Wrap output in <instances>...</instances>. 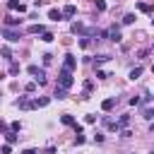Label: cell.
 Masks as SVG:
<instances>
[{"label":"cell","instance_id":"cell-1","mask_svg":"<svg viewBox=\"0 0 154 154\" xmlns=\"http://www.w3.org/2000/svg\"><path fill=\"white\" fill-rule=\"evenodd\" d=\"M72 82H75V79H72V70H65V67H63V70L58 72V87L70 89V87H72Z\"/></svg>","mask_w":154,"mask_h":154},{"label":"cell","instance_id":"cell-2","mask_svg":"<svg viewBox=\"0 0 154 154\" xmlns=\"http://www.w3.org/2000/svg\"><path fill=\"white\" fill-rule=\"evenodd\" d=\"M26 70H29V75H34V79H36L38 84H46V70H43V67H38V65H29Z\"/></svg>","mask_w":154,"mask_h":154},{"label":"cell","instance_id":"cell-3","mask_svg":"<svg viewBox=\"0 0 154 154\" xmlns=\"http://www.w3.org/2000/svg\"><path fill=\"white\" fill-rule=\"evenodd\" d=\"M2 36H5L10 43H17L22 34H19V31H14V29H10V26H5V29H2Z\"/></svg>","mask_w":154,"mask_h":154},{"label":"cell","instance_id":"cell-4","mask_svg":"<svg viewBox=\"0 0 154 154\" xmlns=\"http://www.w3.org/2000/svg\"><path fill=\"white\" fill-rule=\"evenodd\" d=\"M63 67H65V70H72V72H75V67H77V58H75L72 53H67V55H65V63H63Z\"/></svg>","mask_w":154,"mask_h":154},{"label":"cell","instance_id":"cell-5","mask_svg":"<svg viewBox=\"0 0 154 154\" xmlns=\"http://www.w3.org/2000/svg\"><path fill=\"white\" fill-rule=\"evenodd\" d=\"M7 7H10V10H14V12H19V14H22V12H26V7H24V2H22V0H10V2H7Z\"/></svg>","mask_w":154,"mask_h":154},{"label":"cell","instance_id":"cell-6","mask_svg":"<svg viewBox=\"0 0 154 154\" xmlns=\"http://www.w3.org/2000/svg\"><path fill=\"white\" fill-rule=\"evenodd\" d=\"M14 106H17V108H34V99L29 101L26 96H22V99H17V101H14Z\"/></svg>","mask_w":154,"mask_h":154},{"label":"cell","instance_id":"cell-7","mask_svg":"<svg viewBox=\"0 0 154 154\" xmlns=\"http://www.w3.org/2000/svg\"><path fill=\"white\" fill-rule=\"evenodd\" d=\"M108 38H111V41H120V38H123V36H120V26L113 24V26L108 29Z\"/></svg>","mask_w":154,"mask_h":154},{"label":"cell","instance_id":"cell-8","mask_svg":"<svg viewBox=\"0 0 154 154\" xmlns=\"http://www.w3.org/2000/svg\"><path fill=\"white\" fill-rule=\"evenodd\" d=\"M75 14H77V7H75V5H65V7H63V17L70 19V17H75Z\"/></svg>","mask_w":154,"mask_h":154},{"label":"cell","instance_id":"cell-9","mask_svg":"<svg viewBox=\"0 0 154 154\" xmlns=\"http://www.w3.org/2000/svg\"><path fill=\"white\" fill-rule=\"evenodd\" d=\"M48 19L60 22V19H63V10H55V7H53V10H48Z\"/></svg>","mask_w":154,"mask_h":154},{"label":"cell","instance_id":"cell-10","mask_svg":"<svg viewBox=\"0 0 154 154\" xmlns=\"http://www.w3.org/2000/svg\"><path fill=\"white\" fill-rule=\"evenodd\" d=\"M48 96H41V99H34V108H43V106H48Z\"/></svg>","mask_w":154,"mask_h":154},{"label":"cell","instance_id":"cell-11","mask_svg":"<svg viewBox=\"0 0 154 154\" xmlns=\"http://www.w3.org/2000/svg\"><path fill=\"white\" fill-rule=\"evenodd\" d=\"M60 123H63V125H70V128H75V125H77V123H75V118H72V116H67V113H65V116H60Z\"/></svg>","mask_w":154,"mask_h":154},{"label":"cell","instance_id":"cell-12","mask_svg":"<svg viewBox=\"0 0 154 154\" xmlns=\"http://www.w3.org/2000/svg\"><path fill=\"white\" fill-rule=\"evenodd\" d=\"M17 24H22V19H17V17H5V26H17Z\"/></svg>","mask_w":154,"mask_h":154},{"label":"cell","instance_id":"cell-13","mask_svg":"<svg viewBox=\"0 0 154 154\" xmlns=\"http://www.w3.org/2000/svg\"><path fill=\"white\" fill-rule=\"evenodd\" d=\"M70 29H72V34H84V24L82 22H72Z\"/></svg>","mask_w":154,"mask_h":154},{"label":"cell","instance_id":"cell-14","mask_svg":"<svg viewBox=\"0 0 154 154\" xmlns=\"http://www.w3.org/2000/svg\"><path fill=\"white\" fill-rule=\"evenodd\" d=\"M26 31H29V34H43L46 29H43V24H31V26H29Z\"/></svg>","mask_w":154,"mask_h":154},{"label":"cell","instance_id":"cell-15","mask_svg":"<svg viewBox=\"0 0 154 154\" xmlns=\"http://www.w3.org/2000/svg\"><path fill=\"white\" fill-rule=\"evenodd\" d=\"M17 137H19V135H17L14 130H7V132H5V140H7L10 144H14V142H17Z\"/></svg>","mask_w":154,"mask_h":154},{"label":"cell","instance_id":"cell-16","mask_svg":"<svg viewBox=\"0 0 154 154\" xmlns=\"http://www.w3.org/2000/svg\"><path fill=\"white\" fill-rule=\"evenodd\" d=\"M65 96H67V89H65V87H58V84H55V99H65Z\"/></svg>","mask_w":154,"mask_h":154},{"label":"cell","instance_id":"cell-17","mask_svg":"<svg viewBox=\"0 0 154 154\" xmlns=\"http://www.w3.org/2000/svg\"><path fill=\"white\" fill-rule=\"evenodd\" d=\"M0 55H2L5 60H12V51H10L7 46H2V48H0Z\"/></svg>","mask_w":154,"mask_h":154},{"label":"cell","instance_id":"cell-18","mask_svg":"<svg viewBox=\"0 0 154 154\" xmlns=\"http://www.w3.org/2000/svg\"><path fill=\"white\" fill-rule=\"evenodd\" d=\"M113 106H116V99H106V101L101 103V108H103V111H111Z\"/></svg>","mask_w":154,"mask_h":154},{"label":"cell","instance_id":"cell-19","mask_svg":"<svg viewBox=\"0 0 154 154\" xmlns=\"http://www.w3.org/2000/svg\"><path fill=\"white\" fill-rule=\"evenodd\" d=\"M142 118H147V120H154V108H144V111H142Z\"/></svg>","mask_w":154,"mask_h":154},{"label":"cell","instance_id":"cell-20","mask_svg":"<svg viewBox=\"0 0 154 154\" xmlns=\"http://www.w3.org/2000/svg\"><path fill=\"white\" fill-rule=\"evenodd\" d=\"M106 60H111V55H96V60H94V65H101V63H106Z\"/></svg>","mask_w":154,"mask_h":154},{"label":"cell","instance_id":"cell-21","mask_svg":"<svg viewBox=\"0 0 154 154\" xmlns=\"http://www.w3.org/2000/svg\"><path fill=\"white\" fill-rule=\"evenodd\" d=\"M17 72H19V63L10 60V75H17Z\"/></svg>","mask_w":154,"mask_h":154},{"label":"cell","instance_id":"cell-22","mask_svg":"<svg viewBox=\"0 0 154 154\" xmlns=\"http://www.w3.org/2000/svg\"><path fill=\"white\" fill-rule=\"evenodd\" d=\"M140 75H142V67H132L130 70V79H137Z\"/></svg>","mask_w":154,"mask_h":154},{"label":"cell","instance_id":"cell-23","mask_svg":"<svg viewBox=\"0 0 154 154\" xmlns=\"http://www.w3.org/2000/svg\"><path fill=\"white\" fill-rule=\"evenodd\" d=\"M128 123H130V116L125 113V116H120V120H118V128H125Z\"/></svg>","mask_w":154,"mask_h":154},{"label":"cell","instance_id":"cell-24","mask_svg":"<svg viewBox=\"0 0 154 154\" xmlns=\"http://www.w3.org/2000/svg\"><path fill=\"white\" fill-rule=\"evenodd\" d=\"M137 10H140V12H152V7H149L147 2H137Z\"/></svg>","mask_w":154,"mask_h":154},{"label":"cell","instance_id":"cell-25","mask_svg":"<svg viewBox=\"0 0 154 154\" xmlns=\"http://www.w3.org/2000/svg\"><path fill=\"white\" fill-rule=\"evenodd\" d=\"M41 41L51 43V41H53V34H51V31H43V34H41Z\"/></svg>","mask_w":154,"mask_h":154},{"label":"cell","instance_id":"cell-26","mask_svg":"<svg viewBox=\"0 0 154 154\" xmlns=\"http://www.w3.org/2000/svg\"><path fill=\"white\" fill-rule=\"evenodd\" d=\"M24 91H26V94H31V91H36V82H29V84L24 87Z\"/></svg>","mask_w":154,"mask_h":154},{"label":"cell","instance_id":"cell-27","mask_svg":"<svg viewBox=\"0 0 154 154\" xmlns=\"http://www.w3.org/2000/svg\"><path fill=\"white\" fill-rule=\"evenodd\" d=\"M132 22H135V14H125L123 17V24H132Z\"/></svg>","mask_w":154,"mask_h":154},{"label":"cell","instance_id":"cell-28","mask_svg":"<svg viewBox=\"0 0 154 154\" xmlns=\"http://www.w3.org/2000/svg\"><path fill=\"white\" fill-rule=\"evenodd\" d=\"M79 46L87 48V46H89V36H82V38H79Z\"/></svg>","mask_w":154,"mask_h":154},{"label":"cell","instance_id":"cell-29","mask_svg":"<svg viewBox=\"0 0 154 154\" xmlns=\"http://www.w3.org/2000/svg\"><path fill=\"white\" fill-rule=\"evenodd\" d=\"M51 63H53V55L46 53V55H43V65H51Z\"/></svg>","mask_w":154,"mask_h":154},{"label":"cell","instance_id":"cell-30","mask_svg":"<svg viewBox=\"0 0 154 154\" xmlns=\"http://www.w3.org/2000/svg\"><path fill=\"white\" fill-rule=\"evenodd\" d=\"M84 123H89V125H91V123H96V116H94V113H89V116L84 118Z\"/></svg>","mask_w":154,"mask_h":154},{"label":"cell","instance_id":"cell-31","mask_svg":"<svg viewBox=\"0 0 154 154\" xmlns=\"http://www.w3.org/2000/svg\"><path fill=\"white\" fill-rule=\"evenodd\" d=\"M0 152H2V154H10V152H12V144H10V142H7V144H2V149H0Z\"/></svg>","mask_w":154,"mask_h":154},{"label":"cell","instance_id":"cell-32","mask_svg":"<svg viewBox=\"0 0 154 154\" xmlns=\"http://www.w3.org/2000/svg\"><path fill=\"white\" fill-rule=\"evenodd\" d=\"M96 10L103 12V10H106V2H103V0H96Z\"/></svg>","mask_w":154,"mask_h":154},{"label":"cell","instance_id":"cell-33","mask_svg":"<svg viewBox=\"0 0 154 154\" xmlns=\"http://www.w3.org/2000/svg\"><path fill=\"white\" fill-rule=\"evenodd\" d=\"M96 77H99V79H106V77H108V72H103V70H96Z\"/></svg>","mask_w":154,"mask_h":154},{"label":"cell","instance_id":"cell-34","mask_svg":"<svg viewBox=\"0 0 154 154\" xmlns=\"http://www.w3.org/2000/svg\"><path fill=\"white\" fill-rule=\"evenodd\" d=\"M82 142H84V135H82V132H79V135H75V144H82Z\"/></svg>","mask_w":154,"mask_h":154},{"label":"cell","instance_id":"cell-35","mask_svg":"<svg viewBox=\"0 0 154 154\" xmlns=\"http://www.w3.org/2000/svg\"><path fill=\"white\" fill-rule=\"evenodd\" d=\"M7 130H10V125H7L5 120H0V132H7Z\"/></svg>","mask_w":154,"mask_h":154},{"label":"cell","instance_id":"cell-36","mask_svg":"<svg viewBox=\"0 0 154 154\" xmlns=\"http://www.w3.org/2000/svg\"><path fill=\"white\" fill-rule=\"evenodd\" d=\"M137 103H142V99H137V96H132V99H130V106H137Z\"/></svg>","mask_w":154,"mask_h":154},{"label":"cell","instance_id":"cell-37","mask_svg":"<svg viewBox=\"0 0 154 154\" xmlns=\"http://www.w3.org/2000/svg\"><path fill=\"white\" fill-rule=\"evenodd\" d=\"M22 154H38V152H36V149H24Z\"/></svg>","mask_w":154,"mask_h":154},{"label":"cell","instance_id":"cell-38","mask_svg":"<svg viewBox=\"0 0 154 154\" xmlns=\"http://www.w3.org/2000/svg\"><path fill=\"white\" fill-rule=\"evenodd\" d=\"M152 130H154V123H152Z\"/></svg>","mask_w":154,"mask_h":154},{"label":"cell","instance_id":"cell-39","mask_svg":"<svg viewBox=\"0 0 154 154\" xmlns=\"http://www.w3.org/2000/svg\"><path fill=\"white\" fill-rule=\"evenodd\" d=\"M152 72H154V65H152Z\"/></svg>","mask_w":154,"mask_h":154},{"label":"cell","instance_id":"cell-40","mask_svg":"<svg viewBox=\"0 0 154 154\" xmlns=\"http://www.w3.org/2000/svg\"><path fill=\"white\" fill-rule=\"evenodd\" d=\"M152 154H154V152H152Z\"/></svg>","mask_w":154,"mask_h":154}]
</instances>
